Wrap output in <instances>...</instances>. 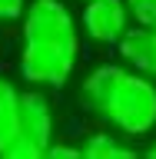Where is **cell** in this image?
I'll list each match as a JSON object with an SVG mask.
<instances>
[{
  "instance_id": "6da1fadb",
  "label": "cell",
  "mask_w": 156,
  "mask_h": 159,
  "mask_svg": "<svg viewBox=\"0 0 156 159\" xmlns=\"http://www.w3.org/2000/svg\"><path fill=\"white\" fill-rule=\"evenodd\" d=\"M20 80L30 86H67L80 63V30L63 0H30L20 20Z\"/></svg>"
},
{
  "instance_id": "7a4b0ae2",
  "label": "cell",
  "mask_w": 156,
  "mask_h": 159,
  "mask_svg": "<svg viewBox=\"0 0 156 159\" xmlns=\"http://www.w3.org/2000/svg\"><path fill=\"white\" fill-rule=\"evenodd\" d=\"M80 99L126 139H143L156 129V76L126 63H100L83 76Z\"/></svg>"
},
{
  "instance_id": "3957f363",
  "label": "cell",
  "mask_w": 156,
  "mask_h": 159,
  "mask_svg": "<svg viewBox=\"0 0 156 159\" xmlns=\"http://www.w3.org/2000/svg\"><path fill=\"white\" fill-rule=\"evenodd\" d=\"M53 143V103L43 89L20 93V116L0 159H43Z\"/></svg>"
},
{
  "instance_id": "277c9868",
  "label": "cell",
  "mask_w": 156,
  "mask_h": 159,
  "mask_svg": "<svg viewBox=\"0 0 156 159\" xmlns=\"http://www.w3.org/2000/svg\"><path fill=\"white\" fill-rule=\"evenodd\" d=\"M130 23L133 17H130L126 0H83L80 27L100 47H116L120 37L130 30Z\"/></svg>"
},
{
  "instance_id": "5b68a950",
  "label": "cell",
  "mask_w": 156,
  "mask_h": 159,
  "mask_svg": "<svg viewBox=\"0 0 156 159\" xmlns=\"http://www.w3.org/2000/svg\"><path fill=\"white\" fill-rule=\"evenodd\" d=\"M116 53L130 70H139V73L156 76V27L130 23V30L116 43Z\"/></svg>"
},
{
  "instance_id": "8992f818",
  "label": "cell",
  "mask_w": 156,
  "mask_h": 159,
  "mask_svg": "<svg viewBox=\"0 0 156 159\" xmlns=\"http://www.w3.org/2000/svg\"><path fill=\"white\" fill-rule=\"evenodd\" d=\"M126 136H120L116 129H93V133H87V139L80 143V149H83V156L87 159H133L136 156V149L130 146V143H123Z\"/></svg>"
},
{
  "instance_id": "52a82bcc",
  "label": "cell",
  "mask_w": 156,
  "mask_h": 159,
  "mask_svg": "<svg viewBox=\"0 0 156 159\" xmlns=\"http://www.w3.org/2000/svg\"><path fill=\"white\" fill-rule=\"evenodd\" d=\"M17 116H20V86L13 80L0 76V152L7 149L13 129H17Z\"/></svg>"
},
{
  "instance_id": "ba28073f",
  "label": "cell",
  "mask_w": 156,
  "mask_h": 159,
  "mask_svg": "<svg viewBox=\"0 0 156 159\" xmlns=\"http://www.w3.org/2000/svg\"><path fill=\"white\" fill-rule=\"evenodd\" d=\"M130 17L133 23H146V27H156V0H126Z\"/></svg>"
},
{
  "instance_id": "9c48e42d",
  "label": "cell",
  "mask_w": 156,
  "mask_h": 159,
  "mask_svg": "<svg viewBox=\"0 0 156 159\" xmlns=\"http://www.w3.org/2000/svg\"><path fill=\"white\" fill-rule=\"evenodd\" d=\"M30 0H0V23H13V20H23Z\"/></svg>"
},
{
  "instance_id": "30bf717a",
  "label": "cell",
  "mask_w": 156,
  "mask_h": 159,
  "mask_svg": "<svg viewBox=\"0 0 156 159\" xmlns=\"http://www.w3.org/2000/svg\"><path fill=\"white\" fill-rule=\"evenodd\" d=\"M77 156H83V149L80 146H70V143H50V149H47V159H77Z\"/></svg>"
},
{
  "instance_id": "8fae6325",
  "label": "cell",
  "mask_w": 156,
  "mask_h": 159,
  "mask_svg": "<svg viewBox=\"0 0 156 159\" xmlns=\"http://www.w3.org/2000/svg\"><path fill=\"white\" fill-rule=\"evenodd\" d=\"M146 156H149V159H156V139H153V143H149V149H146Z\"/></svg>"
}]
</instances>
